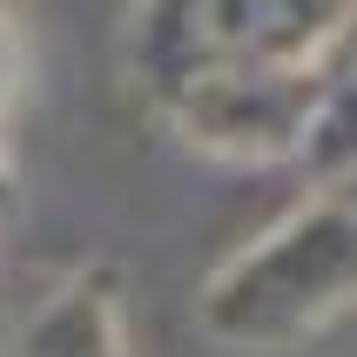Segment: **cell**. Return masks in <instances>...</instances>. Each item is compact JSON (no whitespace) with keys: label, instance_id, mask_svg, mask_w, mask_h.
<instances>
[{"label":"cell","instance_id":"cell-1","mask_svg":"<svg viewBox=\"0 0 357 357\" xmlns=\"http://www.w3.org/2000/svg\"><path fill=\"white\" fill-rule=\"evenodd\" d=\"M344 310H357V169L317 182L202 283V331L229 351H283Z\"/></svg>","mask_w":357,"mask_h":357},{"label":"cell","instance_id":"cell-2","mask_svg":"<svg viewBox=\"0 0 357 357\" xmlns=\"http://www.w3.org/2000/svg\"><path fill=\"white\" fill-rule=\"evenodd\" d=\"M351 0H142L128 68L142 95L169 108L222 68H303L324 54Z\"/></svg>","mask_w":357,"mask_h":357},{"label":"cell","instance_id":"cell-3","mask_svg":"<svg viewBox=\"0 0 357 357\" xmlns=\"http://www.w3.org/2000/svg\"><path fill=\"white\" fill-rule=\"evenodd\" d=\"M324 68H222L202 75L196 88H182L162 115L176 121V135L189 149L216 162H297L303 128L317 115Z\"/></svg>","mask_w":357,"mask_h":357},{"label":"cell","instance_id":"cell-4","mask_svg":"<svg viewBox=\"0 0 357 357\" xmlns=\"http://www.w3.org/2000/svg\"><path fill=\"white\" fill-rule=\"evenodd\" d=\"M7 357H128L121 324V277L115 270H75L54 297H40L14 331Z\"/></svg>","mask_w":357,"mask_h":357},{"label":"cell","instance_id":"cell-5","mask_svg":"<svg viewBox=\"0 0 357 357\" xmlns=\"http://www.w3.org/2000/svg\"><path fill=\"white\" fill-rule=\"evenodd\" d=\"M297 162H303L317 182L357 169V75H324V95H317L310 128H303Z\"/></svg>","mask_w":357,"mask_h":357},{"label":"cell","instance_id":"cell-6","mask_svg":"<svg viewBox=\"0 0 357 357\" xmlns=\"http://www.w3.org/2000/svg\"><path fill=\"white\" fill-rule=\"evenodd\" d=\"M317 68L324 75H357V0L344 7V20H337V34L324 40V54H317Z\"/></svg>","mask_w":357,"mask_h":357},{"label":"cell","instance_id":"cell-7","mask_svg":"<svg viewBox=\"0 0 357 357\" xmlns=\"http://www.w3.org/2000/svg\"><path fill=\"white\" fill-rule=\"evenodd\" d=\"M14 81H20V34L7 27V14H0V115H7V101H14Z\"/></svg>","mask_w":357,"mask_h":357}]
</instances>
